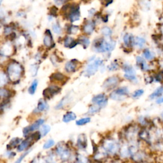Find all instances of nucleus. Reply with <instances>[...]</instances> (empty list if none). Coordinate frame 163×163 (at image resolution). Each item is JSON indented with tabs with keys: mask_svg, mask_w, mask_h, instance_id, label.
Segmentation results:
<instances>
[{
	"mask_svg": "<svg viewBox=\"0 0 163 163\" xmlns=\"http://www.w3.org/2000/svg\"><path fill=\"white\" fill-rule=\"evenodd\" d=\"M144 93H145L144 90H143V89H137L132 92V94H131V97L135 100L138 99L140 97H141L144 94Z\"/></svg>",
	"mask_w": 163,
	"mask_h": 163,
	"instance_id": "23",
	"label": "nucleus"
},
{
	"mask_svg": "<svg viewBox=\"0 0 163 163\" xmlns=\"http://www.w3.org/2000/svg\"><path fill=\"white\" fill-rule=\"evenodd\" d=\"M119 83V79L117 76H111L104 81L103 88L107 90H110L115 88Z\"/></svg>",
	"mask_w": 163,
	"mask_h": 163,
	"instance_id": "6",
	"label": "nucleus"
},
{
	"mask_svg": "<svg viewBox=\"0 0 163 163\" xmlns=\"http://www.w3.org/2000/svg\"><path fill=\"white\" fill-rule=\"evenodd\" d=\"M155 104H156L157 105H162L163 104V95L159 97L158 98H157L155 101Z\"/></svg>",
	"mask_w": 163,
	"mask_h": 163,
	"instance_id": "42",
	"label": "nucleus"
},
{
	"mask_svg": "<svg viewBox=\"0 0 163 163\" xmlns=\"http://www.w3.org/2000/svg\"><path fill=\"white\" fill-rule=\"evenodd\" d=\"M108 68L110 71L116 70L118 68V64L117 63H113L110 66H108Z\"/></svg>",
	"mask_w": 163,
	"mask_h": 163,
	"instance_id": "40",
	"label": "nucleus"
},
{
	"mask_svg": "<svg viewBox=\"0 0 163 163\" xmlns=\"http://www.w3.org/2000/svg\"><path fill=\"white\" fill-rule=\"evenodd\" d=\"M103 63V61L100 59H97L93 61L92 63L89 64L85 70V74L86 76H90L94 75L97 72L99 67Z\"/></svg>",
	"mask_w": 163,
	"mask_h": 163,
	"instance_id": "5",
	"label": "nucleus"
},
{
	"mask_svg": "<svg viewBox=\"0 0 163 163\" xmlns=\"http://www.w3.org/2000/svg\"><path fill=\"white\" fill-rule=\"evenodd\" d=\"M92 101L100 108H103L107 104L108 99L104 94H100L92 98Z\"/></svg>",
	"mask_w": 163,
	"mask_h": 163,
	"instance_id": "8",
	"label": "nucleus"
},
{
	"mask_svg": "<svg viewBox=\"0 0 163 163\" xmlns=\"http://www.w3.org/2000/svg\"><path fill=\"white\" fill-rule=\"evenodd\" d=\"M22 71V67L19 63L16 62L10 63L7 69L9 79L12 82H16L21 77Z\"/></svg>",
	"mask_w": 163,
	"mask_h": 163,
	"instance_id": "2",
	"label": "nucleus"
},
{
	"mask_svg": "<svg viewBox=\"0 0 163 163\" xmlns=\"http://www.w3.org/2000/svg\"><path fill=\"white\" fill-rule=\"evenodd\" d=\"M37 86H38V81L36 80H35L32 82L31 85H30V88H29V89H28L29 93H30L31 95H33L35 94V92H36V91Z\"/></svg>",
	"mask_w": 163,
	"mask_h": 163,
	"instance_id": "27",
	"label": "nucleus"
},
{
	"mask_svg": "<svg viewBox=\"0 0 163 163\" xmlns=\"http://www.w3.org/2000/svg\"><path fill=\"white\" fill-rule=\"evenodd\" d=\"M51 131V127L49 125H42V128H40V134L42 137H45Z\"/></svg>",
	"mask_w": 163,
	"mask_h": 163,
	"instance_id": "25",
	"label": "nucleus"
},
{
	"mask_svg": "<svg viewBox=\"0 0 163 163\" xmlns=\"http://www.w3.org/2000/svg\"><path fill=\"white\" fill-rule=\"evenodd\" d=\"M142 5H141L145 11H149L151 8V2L150 0H143Z\"/></svg>",
	"mask_w": 163,
	"mask_h": 163,
	"instance_id": "28",
	"label": "nucleus"
},
{
	"mask_svg": "<svg viewBox=\"0 0 163 163\" xmlns=\"http://www.w3.org/2000/svg\"><path fill=\"white\" fill-rule=\"evenodd\" d=\"M57 10H58V9L55 6H53L51 8V16H54V17H56L57 16Z\"/></svg>",
	"mask_w": 163,
	"mask_h": 163,
	"instance_id": "37",
	"label": "nucleus"
},
{
	"mask_svg": "<svg viewBox=\"0 0 163 163\" xmlns=\"http://www.w3.org/2000/svg\"><path fill=\"white\" fill-rule=\"evenodd\" d=\"M104 147L110 154H115L118 150L119 147L117 143L113 140H108L105 142Z\"/></svg>",
	"mask_w": 163,
	"mask_h": 163,
	"instance_id": "10",
	"label": "nucleus"
},
{
	"mask_svg": "<svg viewBox=\"0 0 163 163\" xmlns=\"http://www.w3.org/2000/svg\"><path fill=\"white\" fill-rule=\"evenodd\" d=\"M65 79H66V76L60 73H54L52 75V76L51 77V80H57V81H63Z\"/></svg>",
	"mask_w": 163,
	"mask_h": 163,
	"instance_id": "24",
	"label": "nucleus"
},
{
	"mask_svg": "<svg viewBox=\"0 0 163 163\" xmlns=\"http://www.w3.org/2000/svg\"><path fill=\"white\" fill-rule=\"evenodd\" d=\"M162 139H163V126H162Z\"/></svg>",
	"mask_w": 163,
	"mask_h": 163,
	"instance_id": "51",
	"label": "nucleus"
},
{
	"mask_svg": "<svg viewBox=\"0 0 163 163\" xmlns=\"http://www.w3.org/2000/svg\"><path fill=\"white\" fill-rule=\"evenodd\" d=\"M48 109V104L47 103L43 101V100H40L38 103V107H37V110L39 112H43Z\"/></svg>",
	"mask_w": 163,
	"mask_h": 163,
	"instance_id": "26",
	"label": "nucleus"
},
{
	"mask_svg": "<svg viewBox=\"0 0 163 163\" xmlns=\"http://www.w3.org/2000/svg\"><path fill=\"white\" fill-rule=\"evenodd\" d=\"M123 70L125 75H137L135 69L132 66L128 64H125L123 66Z\"/></svg>",
	"mask_w": 163,
	"mask_h": 163,
	"instance_id": "21",
	"label": "nucleus"
},
{
	"mask_svg": "<svg viewBox=\"0 0 163 163\" xmlns=\"http://www.w3.org/2000/svg\"><path fill=\"white\" fill-rule=\"evenodd\" d=\"M94 27H95V24L93 21H88L87 23L84 26L83 31L85 34L91 35L93 32Z\"/></svg>",
	"mask_w": 163,
	"mask_h": 163,
	"instance_id": "19",
	"label": "nucleus"
},
{
	"mask_svg": "<svg viewBox=\"0 0 163 163\" xmlns=\"http://www.w3.org/2000/svg\"><path fill=\"white\" fill-rule=\"evenodd\" d=\"M161 119V120H162V122H163V109L161 110V112L159 113V116Z\"/></svg>",
	"mask_w": 163,
	"mask_h": 163,
	"instance_id": "50",
	"label": "nucleus"
},
{
	"mask_svg": "<svg viewBox=\"0 0 163 163\" xmlns=\"http://www.w3.org/2000/svg\"><path fill=\"white\" fill-rule=\"evenodd\" d=\"M11 32V27H6L5 28V33H10Z\"/></svg>",
	"mask_w": 163,
	"mask_h": 163,
	"instance_id": "47",
	"label": "nucleus"
},
{
	"mask_svg": "<svg viewBox=\"0 0 163 163\" xmlns=\"http://www.w3.org/2000/svg\"><path fill=\"white\" fill-rule=\"evenodd\" d=\"M57 152L63 161H66L70 157V152L64 146H58L57 148Z\"/></svg>",
	"mask_w": 163,
	"mask_h": 163,
	"instance_id": "14",
	"label": "nucleus"
},
{
	"mask_svg": "<svg viewBox=\"0 0 163 163\" xmlns=\"http://www.w3.org/2000/svg\"><path fill=\"white\" fill-rule=\"evenodd\" d=\"M55 144V142L53 140H49L47 141H46L43 146V148L44 149H49L53 147Z\"/></svg>",
	"mask_w": 163,
	"mask_h": 163,
	"instance_id": "33",
	"label": "nucleus"
},
{
	"mask_svg": "<svg viewBox=\"0 0 163 163\" xmlns=\"http://www.w3.org/2000/svg\"><path fill=\"white\" fill-rule=\"evenodd\" d=\"M108 15H105L104 16H103L102 17V19H103V21L104 22H107L108 21Z\"/></svg>",
	"mask_w": 163,
	"mask_h": 163,
	"instance_id": "48",
	"label": "nucleus"
},
{
	"mask_svg": "<svg viewBox=\"0 0 163 163\" xmlns=\"http://www.w3.org/2000/svg\"><path fill=\"white\" fill-rule=\"evenodd\" d=\"M154 83L162 84H163V70L159 69L158 70L153 72Z\"/></svg>",
	"mask_w": 163,
	"mask_h": 163,
	"instance_id": "17",
	"label": "nucleus"
},
{
	"mask_svg": "<svg viewBox=\"0 0 163 163\" xmlns=\"http://www.w3.org/2000/svg\"><path fill=\"white\" fill-rule=\"evenodd\" d=\"M30 151H31V150H28V151H27L26 152H25L24 154H22V156H21V157H19V158L17 160V161H16L15 163H21V162L22 161V160L24 159V157H25L29 154V153L30 152Z\"/></svg>",
	"mask_w": 163,
	"mask_h": 163,
	"instance_id": "39",
	"label": "nucleus"
},
{
	"mask_svg": "<svg viewBox=\"0 0 163 163\" xmlns=\"http://www.w3.org/2000/svg\"><path fill=\"white\" fill-rule=\"evenodd\" d=\"M101 34L103 35H104V36H110L112 33V31L111 29L107 26L103 27L101 29Z\"/></svg>",
	"mask_w": 163,
	"mask_h": 163,
	"instance_id": "29",
	"label": "nucleus"
},
{
	"mask_svg": "<svg viewBox=\"0 0 163 163\" xmlns=\"http://www.w3.org/2000/svg\"><path fill=\"white\" fill-rule=\"evenodd\" d=\"M73 41H74V40L72 38L67 36L66 38V39L64 40V46L66 47H70Z\"/></svg>",
	"mask_w": 163,
	"mask_h": 163,
	"instance_id": "35",
	"label": "nucleus"
},
{
	"mask_svg": "<svg viewBox=\"0 0 163 163\" xmlns=\"http://www.w3.org/2000/svg\"><path fill=\"white\" fill-rule=\"evenodd\" d=\"M79 26H75V25H71L70 26L68 27V30H67V31L70 35H75L79 31Z\"/></svg>",
	"mask_w": 163,
	"mask_h": 163,
	"instance_id": "30",
	"label": "nucleus"
},
{
	"mask_svg": "<svg viewBox=\"0 0 163 163\" xmlns=\"http://www.w3.org/2000/svg\"><path fill=\"white\" fill-rule=\"evenodd\" d=\"M43 43L47 47H54L55 44L53 43L52 33L49 30H47L45 31V36L43 38Z\"/></svg>",
	"mask_w": 163,
	"mask_h": 163,
	"instance_id": "16",
	"label": "nucleus"
},
{
	"mask_svg": "<svg viewBox=\"0 0 163 163\" xmlns=\"http://www.w3.org/2000/svg\"><path fill=\"white\" fill-rule=\"evenodd\" d=\"M96 163H98V162H96Z\"/></svg>",
	"mask_w": 163,
	"mask_h": 163,
	"instance_id": "53",
	"label": "nucleus"
},
{
	"mask_svg": "<svg viewBox=\"0 0 163 163\" xmlns=\"http://www.w3.org/2000/svg\"><path fill=\"white\" fill-rule=\"evenodd\" d=\"M116 47V42L113 40H105L100 38L94 43V47L96 51L99 52H110L114 49Z\"/></svg>",
	"mask_w": 163,
	"mask_h": 163,
	"instance_id": "1",
	"label": "nucleus"
},
{
	"mask_svg": "<svg viewBox=\"0 0 163 163\" xmlns=\"http://www.w3.org/2000/svg\"><path fill=\"white\" fill-rule=\"evenodd\" d=\"M141 55L145 60L150 63L157 61L159 59L156 49H153L149 47H146L142 51Z\"/></svg>",
	"mask_w": 163,
	"mask_h": 163,
	"instance_id": "3",
	"label": "nucleus"
},
{
	"mask_svg": "<svg viewBox=\"0 0 163 163\" xmlns=\"http://www.w3.org/2000/svg\"><path fill=\"white\" fill-rule=\"evenodd\" d=\"M77 143L79 147L80 148H85L87 145V138L85 135H80L78 138Z\"/></svg>",
	"mask_w": 163,
	"mask_h": 163,
	"instance_id": "22",
	"label": "nucleus"
},
{
	"mask_svg": "<svg viewBox=\"0 0 163 163\" xmlns=\"http://www.w3.org/2000/svg\"><path fill=\"white\" fill-rule=\"evenodd\" d=\"M80 43H82L85 48L88 47L90 43L89 39L87 37H82L80 40H79Z\"/></svg>",
	"mask_w": 163,
	"mask_h": 163,
	"instance_id": "32",
	"label": "nucleus"
},
{
	"mask_svg": "<svg viewBox=\"0 0 163 163\" xmlns=\"http://www.w3.org/2000/svg\"><path fill=\"white\" fill-rule=\"evenodd\" d=\"M52 30H53L54 32L55 33H56V34L59 35V34H60L61 33V27L57 23H55V24H53Z\"/></svg>",
	"mask_w": 163,
	"mask_h": 163,
	"instance_id": "34",
	"label": "nucleus"
},
{
	"mask_svg": "<svg viewBox=\"0 0 163 163\" xmlns=\"http://www.w3.org/2000/svg\"><path fill=\"white\" fill-rule=\"evenodd\" d=\"M67 0H54V2L55 3L58 5V6H61L63 5L64 3L66 2Z\"/></svg>",
	"mask_w": 163,
	"mask_h": 163,
	"instance_id": "44",
	"label": "nucleus"
},
{
	"mask_svg": "<svg viewBox=\"0 0 163 163\" xmlns=\"http://www.w3.org/2000/svg\"><path fill=\"white\" fill-rule=\"evenodd\" d=\"M135 37L132 34L127 33L124 36V43L128 48H132L135 47Z\"/></svg>",
	"mask_w": 163,
	"mask_h": 163,
	"instance_id": "15",
	"label": "nucleus"
},
{
	"mask_svg": "<svg viewBox=\"0 0 163 163\" xmlns=\"http://www.w3.org/2000/svg\"><path fill=\"white\" fill-rule=\"evenodd\" d=\"M96 12V10L94 9H91L89 11V15L91 16V15H93Z\"/></svg>",
	"mask_w": 163,
	"mask_h": 163,
	"instance_id": "49",
	"label": "nucleus"
},
{
	"mask_svg": "<svg viewBox=\"0 0 163 163\" xmlns=\"http://www.w3.org/2000/svg\"><path fill=\"white\" fill-rule=\"evenodd\" d=\"M100 108H101L99 107L98 106V105H96H96H94V106H92V107L89 108V113H91V114H93V113H96V112H98L100 110Z\"/></svg>",
	"mask_w": 163,
	"mask_h": 163,
	"instance_id": "36",
	"label": "nucleus"
},
{
	"mask_svg": "<svg viewBox=\"0 0 163 163\" xmlns=\"http://www.w3.org/2000/svg\"><path fill=\"white\" fill-rule=\"evenodd\" d=\"M163 95V84H160L152 91V92L149 96V99L150 101H155L157 98Z\"/></svg>",
	"mask_w": 163,
	"mask_h": 163,
	"instance_id": "11",
	"label": "nucleus"
},
{
	"mask_svg": "<svg viewBox=\"0 0 163 163\" xmlns=\"http://www.w3.org/2000/svg\"><path fill=\"white\" fill-rule=\"evenodd\" d=\"M7 82V78L4 73H2L1 74V85L3 86L4 84H5Z\"/></svg>",
	"mask_w": 163,
	"mask_h": 163,
	"instance_id": "41",
	"label": "nucleus"
},
{
	"mask_svg": "<svg viewBox=\"0 0 163 163\" xmlns=\"http://www.w3.org/2000/svg\"><path fill=\"white\" fill-rule=\"evenodd\" d=\"M77 63H78V61H76V60H72V61H68V63H66L65 65L66 71L68 73H72L76 71V67H77Z\"/></svg>",
	"mask_w": 163,
	"mask_h": 163,
	"instance_id": "18",
	"label": "nucleus"
},
{
	"mask_svg": "<svg viewBox=\"0 0 163 163\" xmlns=\"http://www.w3.org/2000/svg\"><path fill=\"white\" fill-rule=\"evenodd\" d=\"M157 1L159 2H162L163 0H157Z\"/></svg>",
	"mask_w": 163,
	"mask_h": 163,
	"instance_id": "52",
	"label": "nucleus"
},
{
	"mask_svg": "<svg viewBox=\"0 0 163 163\" xmlns=\"http://www.w3.org/2000/svg\"><path fill=\"white\" fill-rule=\"evenodd\" d=\"M10 40H14L15 38H16V34L15 33H12L10 35Z\"/></svg>",
	"mask_w": 163,
	"mask_h": 163,
	"instance_id": "46",
	"label": "nucleus"
},
{
	"mask_svg": "<svg viewBox=\"0 0 163 163\" xmlns=\"http://www.w3.org/2000/svg\"><path fill=\"white\" fill-rule=\"evenodd\" d=\"M19 141H20V140H19V139L14 138V139L12 140L10 143V147H14L15 145L18 144V143H19Z\"/></svg>",
	"mask_w": 163,
	"mask_h": 163,
	"instance_id": "43",
	"label": "nucleus"
},
{
	"mask_svg": "<svg viewBox=\"0 0 163 163\" xmlns=\"http://www.w3.org/2000/svg\"><path fill=\"white\" fill-rule=\"evenodd\" d=\"M147 41L143 36H137L135 37V47H137L140 50H143L146 48Z\"/></svg>",
	"mask_w": 163,
	"mask_h": 163,
	"instance_id": "12",
	"label": "nucleus"
},
{
	"mask_svg": "<svg viewBox=\"0 0 163 163\" xmlns=\"http://www.w3.org/2000/svg\"><path fill=\"white\" fill-rule=\"evenodd\" d=\"M76 163H88V161L84 157H80Z\"/></svg>",
	"mask_w": 163,
	"mask_h": 163,
	"instance_id": "45",
	"label": "nucleus"
},
{
	"mask_svg": "<svg viewBox=\"0 0 163 163\" xmlns=\"http://www.w3.org/2000/svg\"><path fill=\"white\" fill-rule=\"evenodd\" d=\"M10 96V92L6 89H1V96L2 98H7Z\"/></svg>",
	"mask_w": 163,
	"mask_h": 163,
	"instance_id": "38",
	"label": "nucleus"
},
{
	"mask_svg": "<svg viewBox=\"0 0 163 163\" xmlns=\"http://www.w3.org/2000/svg\"><path fill=\"white\" fill-rule=\"evenodd\" d=\"M129 94V90L127 87H122L113 91L110 97L114 100H122L125 99Z\"/></svg>",
	"mask_w": 163,
	"mask_h": 163,
	"instance_id": "4",
	"label": "nucleus"
},
{
	"mask_svg": "<svg viewBox=\"0 0 163 163\" xmlns=\"http://www.w3.org/2000/svg\"><path fill=\"white\" fill-rule=\"evenodd\" d=\"M36 135V134L35 135H33V136L30 137H29L27 138L26 140H25L24 141H23L21 144H19L18 146V148H17V150L18 152H21V151H23L25 149H26L27 147H29L30 146V144L31 143V141H33V140H38V138H35V137Z\"/></svg>",
	"mask_w": 163,
	"mask_h": 163,
	"instance_id": "13",
	"label": "nucleus"
},
{
	"mask_svg": "<svg viewBox=\"0 0 163 163\" xmlns=\"http://www.w3.org/2000/svg\"><path fill=\"white\" fill-rule=\"evenodd\" d=\"M91 121V118L90 117H85V118H82L76 122V124L77 126H83L84 124H86L89 123Z\"/></svg>",
	"mask_w": 163,
	"mask_h": 163,
	"instance_id": "31",
	"label": "nucleus"
},
{
	"mask_svg": "<svg viewBox=\"0 0 163 163\" xmlns=\"http://www.w3.org/2000/svg\"><path fill=\"white\" fill-rule=\"evenodd\" d=\"M60 91H61L60 88L57 87L56 85H52L48 88L45 89L43 91V94L45 99H51L54 96H55L57 93H59Z\"/></svg>",
	"mask_w": 163,
	"mask_h": 163,
	"instance_id": "7",
	"label": "nucleus"
},
{
	"mask_svg": "<svg viewBox=\"0 0 163 163\" xmlns=\"http://www.w3.org/2000/svg\"><path fill=\"white\" fill-rule=\"evenodd\" d=\"M44 123V120L42 119H40L37 120L36 121H35L31 126H28L27 128H26L24 131H23V133L24 135H27L28 133H30V132L32 131H35L36 130H37L38 128H39L40 126H42L43 125V124Z\"/></svg>",
	"mask_w": 163,
	"mask_h": 163,
	"instance_id": "9",
	"label": "nucleus"
},
{
	"mask_svg": "<svg viewBox=\"0 0 163 163\" xmlns=\"http://www.w3.org/2000/svg\"><path fill=\"white\" fill-rule=\"evenodd\" d=\"M76 118V116L75 113H74L72 112H69L64 115L63 118V120L64 122H70L71 121L75 120Z\"/></svg>",
	"mask_w": 163,
	"mask_h": 163,
	"instance_id": "20",
	"label": "nucleus"
}]
</instances>
